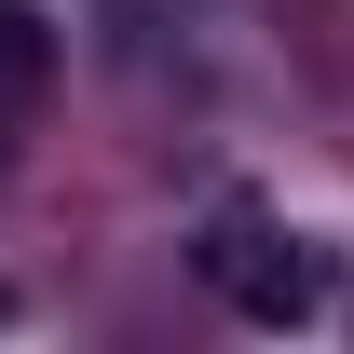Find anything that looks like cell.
Listing matches in <instances>:
<instances>
[{"mask_svg": "<svg viewBox=\"0 0 354 354\" xmlns=\"http://www.w3.org/2000/svg\"><path fill=\"white\" fill-rule=\"evenodd\" d=\"M41 82H55V28L28 14V0H0V136L41 109Z\"/></svg>", "mask_w": 354, "mask_h": 354, "instance_id": "obj_2", "label": "cell"}, {"mask_svg": "<svg viewBox=\"0 0 354 354\" xmlns=\"http://www.w3.org/2000/svg\"><path fill=\"white\" fill-rule=\"evenodd\" d=\"M191 272H205L245 327H313V313H327V245L272 232L259 205H218V218H205V245H191Z\"/></svg>", "mask_w": 354, "mask_h": 354, "instance_id": "obj_1", "label": "cell"}]
</instances>
